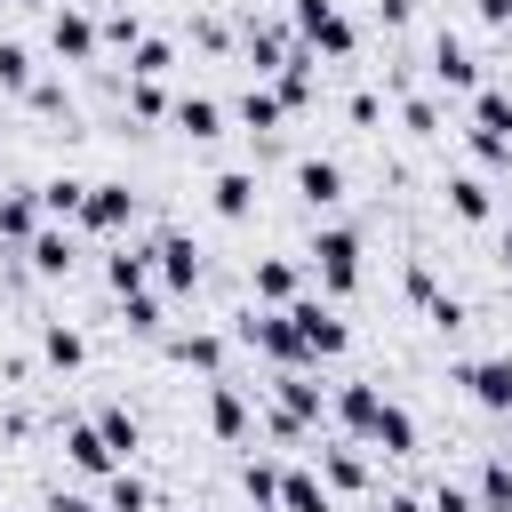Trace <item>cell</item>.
<instances>
[{
  "label": "cell",
  "instance_id": "obj_1",
  "mask_svg": "<svg viewBox=\"0 0 512 512\" xmlns=\"http://www.w3.org/2000/svg\"><path fill=\"white\" fill-rule=\"evenodd\" d=\"M304 272L320 280L328 304H344V296L360 288V232H352V224H312V232H304Z\"/></svg>",
  "mask_w": 512,
  "mask_h": 512
},
{
  "label": "cell",
  "instance_id": "obj_2",
  "mask_svg": "<svg viewBox=\"0 0 512 512\" xmlns=\"http://www.w3.org/2000/svg\"><path fill=\"white\" fill-rule=\"evenodd\" d=\"M288 24H296V40H304L312 56H328V64H344V56L360 48V24H352L336 0H288Z\"/></svg>",
  "mask_w": 512,
  "mask_h": 512
},
{
  "label": "cell",
  "instance_id": "obj_3",
  "mask_svg": "<svg viewBox=\"0 0 512 512\" xmlns=\"http://www.w3.org/2000/svg\"><path fill=\"white\" fill-rule=\"evenodd\" d=\"M448 384H464V400H472V408H488V416H512V352L456 360V368H448Z\"/></svg>",
  "mask_w": 512,
  "mask_h": 512
},
{
  "label": "cell",
  "instance_id": "obj_4",
  "mask_svg": "<svg viewBox=\"0 0 512 512\" xmlns=\"http://www.w3.org/2000/svg\"><path fill=\"white\" fill-rule=\"evenodd\" d=\"M288 320H296V336H304V352H312V360H344L352 328H344V312H336L328 296H296V304H288Z\"/></svg>",
  "mask_w": 512,
  "mask_h": 512
},
{
  "label": "cell",
  "instance_id": "obj_5",
  "mask_svg": "<svg viewBox=\"0 0 512 512\" xmlns=\"http://www.w3.org/2000/svg\"><path fill=\"white\" fill-rule=\"evenodd\" d=\"M296 48H304V40H296V24H288V16H264V24L248 16V32H240V56H248V80H272V72H280V64H288Z\"/></svg>",
  "mask_w": 512,
  "mask_h": 512
},
{
  "label": "cell",
  "instance_id": "obj_6",
  "mask_svg": "<svg viewBox=\"0 0 512 512\" xmlns=\"http://www.w3.org/2000/svg\"><path fill=\"white\" fill-rule=\"evenodd\" d=\"M424 72H432V88H440V96H480V56H472L456 32H432Z\"/></svg>",
  "mask_w": 512,
  "mask_h": 512
},
{
  "label": "cell",
  "instance_id": "obj_7",
  "mask_svg": "<svg viewBox=\"0 0 512 512\" xmlns=\"http://www.w3.org/2000/svg\"><path fill=\"white\" fill-rule=\"evenodd\" d=\"M48 48H56L64 64H96L104 32H96V16H88L80 0H56V8H48Z\"/></svg>",
  "mask_w": 512,
  "mask_h": 512
},
{
  "label": "cell",
  "instance_id": "obj_8",
  "mask_svg": "<svg viewBox=\"0 0 512 512\" xmlns=\"http://www.w3.org/2000/svg\"><path fill=\"white\" fill-rule=\"evenodd\" d=\"M152 272H160L168 296H192L200 272H208V264H200V240H192V232H152Z\"/></svg>",
  "mask_w": 512,
  "mask_h": 512
},
{
  "label": "cell",
  "instance_id": "obj_9",
  "mask_svg": "<svg viewBox=\"0 0 512 512\" xmlns=\"http://www.w3.org/2000/svg\"><path fill=\"white\" fill-rule=\"evenodd\" d=\"M136 224V192H128V176H96L88 184V208H80V232H128Z\"/></svg>",
  "mask_w": 512,
  "mask_h": 512
},
{
  "label": "cell",
  "instance_id": "obj_10",
  "mask_svg": "<svg viewBox=\"0 0 512 512\" xmlns=\"http://www.w3.org/2000/svg\"><path fill=\"white\" fill-rule=\"evenodd\" d=\"M160 352L176 360V368H200L208 384L224 376V352H232V328H176V336H160Z\"/></svg>",
  "mask_w": 512,
  "mask_h": 512
},
{
  "label": "cell",
  "instance_id": "obj_11",
  "mask_svg": "<svg viewBox=\"0 0 512 512\" xmlns=\"http://www.w3.org/2000/svg\"><path fill=\"white\" fill-rule=\"evenodd\" d=\"M64 464H72L80 480H112V472H120L112 440L96 432V416H64Z\"/></svg>",
  "mask_w": 512,
  "mask_h": 512
},
{
  "label": "cell",
  "instance_id": "obj_12",
  "mask_svg": "<svg viewBox=\"0 0 512 512\" xmlns=\"http://www.w3.org/2000/svg\"><path fill=\"white\" fill-rule=\"evenodd\" d=\"M72 264H80V232L72 224H40L32 248H24V272L32 280H72Z\"/></svg>",
  "mask_w": 512,
  "mask_h": 512
},
{
  "label": "cell",
  "instance_id": "obj_13",
  "mask_svg": "<svg viewBox=\"0 0 512 512\" xmlns=\"http://www.w3.org/2000/svg\"><path fill=\"white\" fill-rule=\"evenodd\" d=\"M248 296H256L264 312H288V304L304 296V264H296V256H256V264H248Z\"/></svg>",
  "mask_w": 512,
  "mask_h": 512
},
{
  "label": "cell",
  "instance_id": "obj_14",
  "mask_svg": "<svg viewBox=\"0 0 512 512\" xmlns=\"http://www.w3.org/2000/svg\"><path fill=\"white\" fill-rule=\"evenodd\" d=\"M376 408H384V392H376L368 376H344V384H328V416H336V432H344V440H368Z\"/></svg>",
  "mask_w": 512,
  "mask_h": 512
},
{
  "label": "cell",
  "instance_id": "obj_15",
  "mask_svg": "<svg viewBox=\"0 0 512 512\" xmlns=\"http://www.w3.org/2000/svg\"><path fill=\"white\" fill-rule=\"evenodd\" d=\"M272 408H288L296 424H320L328 416V384L312 368H272Z\"/></svg>",
  "mask_w": 512,
  "mask_h": 512
},
{
  "label": "cell",
  "instance_id": "obj_16",
  "mask_svg": "<svg viewBox=\"0 0 512 512\" xmlns=\"http://www.w3.org/2000/svg\"><path fill=\"white\" fill-rule=\"evenodd\" d=\"M208 432H216L224 448H240V440L256 432V416H248V384H232V376L208 384Z\"/></svg>",
  "mask_w": 512,
  "mask_h": 512
},
{
  "label": "cell",
  "instance_id": "obj_17",
  "mask_svg": "<svg viewBox=\"0 0 512 512\" xmlns=\"http://www.w3.org/2000/svg\"><path fill=\"white\" fill-rule=\"evenodd\" d=\"M312 472L328 480V496H368V456H360V440H328L320 456H312Z\"/></svg>",
  "mask_w": 512,
  "mask_h": 512
},
{
  "label": "cell",
  "instance_id": "obj_18",
  "mask_svg": "<svg viewBox=\"0 0 512 512\" xmlns=\"http://www.w3.org/2000/svg\"><path fill=\"white\" fill-rule=\"evenodd\" d=\"M296 200L320 216V208H336L344 200V160H328V152H304L296 160Z\"/></svg>",
  "mask_w": 512,
  "mask_h": 512
},
{
  "label": "cell",
  "instance_id": "obj_19",
  "mask_svg": "<svg viewBox=\"0 0 512 512\" xmlns=\"http://www.w3.org/2000/svg\"><path fill=\"white\" fill-rule=\"evenodd\" d=\"M48 224V208H40V184H16V192H0V248H32V232Z\"/></svg>",
  "mask_w": 512,
  "mask_h": 512
},
{
  "label": "cell",
  "instance_id": "obj_20",
  "mask_svg": "<svg viewBox=\"0 0 512 512\" xmlns=\"http://www.w3.org/2000/svg\"><path fill=\"white\" fill-rule=\"evenodd\" d=\"M208 208H216L224 224H248V216H256V168H216V176H208Z\"/></svg>",
  "mask_w": 512,
  "mask_h": 512
},
{
  "label": "cell",
  "instance_id": "obj_21",
  "mask_svg": "<svg viewBox=\"0 0 512 512\" xmlns=\"http://www.w3.org/2000/svg\"><path fill=\"white\" fill-rule=\"evenodd\" d=\"M440 192H448V216H456V224H488V216H496V192H488V176H472V168H456Z\"/></svg>",
  "mask_w": 512,
  "mask_h": 512
},
{
  "label": "cell",
  "instance_id": "obj_22",
  "mask_svg": "<svg viewBox=\"0 0 512 512\" xmlns=\"http://www.w3.org/2000/svg\"><path fill=\"white\" fill-rule=\"evenodd\" d=\"M104 288H112V296H144V288H152V248L120 240V248L104 256Z\"/></svg>",
  "mask_w": 512,
  "mask_h": 512
},
{
  "label": "cell",
  "instance_id": "obj_23",
  "mask_svg": "<svg viewBox=\"0 0 512 512\" xmlns=\"http://www.w3.org/2000/svg\"><path fill=\"white\" fill-rule=\"evenodd\" d=\"M40 208H48V224H80V208H88V176H72V168L40 176Z\"/></svg>",
  "mask_w": 512,
  "mask_h": 512
},
{
  "label": "cell",
  "instance_id": "obj_24",
  "mask_svg": "<svg viewBox=\"0 0 512 512\" xmlns=\"http://www.w3.org/2000/svg\"><path fill=\"white\" fill-rule=\"evenodd\" d=\"M40 360H48L56 376H72V368H88V336H80L72 320H40Z\"/></svg>",
  "mask_w": 512,
  "mask_h": 512
},
{
  "label": "cell",
  "instance_id": "obj_25",
  "mask_svg": "<svg viewBox=\"0 0 512 512\" xmlns=\"http://www.w3.org/2000/svg\"><path fill=\"white\" fill-rule=\"evenodd\" d=\"M360 448H384V456H416V416L400 408V400H384L376 408V424H368V440Z\"/></svg>",
  "mask_w": 512,
  "mask_h": 512
},
{
  "label": "cell",
  "instance_id": "obj_26",
  "mask_svg": "<svg viewBox=\"0 0 512 512\" xmlns=\"http://www.w3.org/2000/svg\"><path fill=\"white\" fill-rule=\"evenodd\" d=\"M280 512H336V496H328V480L312 464H288L280 472Z\"/></svg>",
  "mask_w": 512,
  "mask_h": 512
},
{
  "label": "cell",
  "instance_id": "obj_27",
  "mask_svg": "<svg viewBox=\"0 0 512 512\" xmlns=\"http://www.w3.org/2000/svg\"><path fill=\"white\" fill-rule=\"evenodd\" d=\"M232 112H240V128H248V136H272V128H280V120H288V104H280V96H272V80H248V88H240V104H232Z\"/></svg>",
  "mask_w": 512,
  "mask_h": 512
},
{
  "label": "cell",
  "instance_id": "obj_28",
  "mask_svg": "<svg viewBox=\"0 0 512 512\" xmlns=\"http://www.w3.org/2000/svg\"><path fill=\"white\" fill-rule=\"evenodd\" d=\"M280 456H248L240 464V496H248V512H280Z\"/></svg>",
  "mask_w": 512,
  "mask_h": 512
},
{
  "label": "cell",
  "instance_id": "obj_29",
  "mask_svg": "<svg viewBox=\"0 0 512 512\" xmlns=\"http://www.w3.org/2000/svg\"><path fill=\"white\" fill-rule=\"evenodd\" d=\"M464 104H472V128L464 136H504L512 144V88H488L480 80V96H464Z\"/></svg>",
  "mask_w": 512,
  "mask_h": 512
},
{
  "label": "cell",
  "instance_id": "obj_30",
  "mask_svg": "<svg viewBox=\"0 0 512 512\" xmlns=\"http://www.w3.org/2000/svg\"><path fill=\"white\" fill-rule=\"evenodd\" d=\"M176 128L192 144H208V136H224V104L216 96H176Z\"/></svg>",
  "mask_w": 512,
  "mask_h": 512
},
{
  "label": "cell",
  "instance_id": "obj_31",
  "mask_svg": "<svg viewBox=\"0 0 512 512\" xmlns=\"http://www.w3.org/2000/svg\"><path fill=\"white\" fill-rule=\"evenodd\" d=\"M96 432L112 440V456H120V464H128V456L144 448V424H136V416L120 408V400H104V408H96Z\"/></svg>",
  "mask_w": 512,
  "mask_h": 512
},
{
  "label": "cell",
  "instance_id": "obj_32",
  "mask_svg": "<svg viewBox=\"0 0 512 512\" xmlns=\"http://www.w3.org/2000/svg\"><path fill=\"white\" fill-rule=\"evenodd\" d=\"M472 496H480V512H512V456H504V448H496V456L480 464Z\"/></svg>",
  "mask_w": 512,
  "mask_h": 512
},
{
  "label": "cell",
  "instance_id": "obj_33",
  "mask_svg": "<svg viewBox=\"0 0 512 512\" xmlns=\"http://www.w3.org/2000/svg\"><path fill=\"white\" fill-rule=\"evenodd\" d=\"M168 72H176V40L144 32V40H136V56H128V80H168Z\"/></svg>",
  "mask_w": 512,
  "mask_h": 512
},
{
  "label": "cell",
  "instance_id": "obj_34",
  "mask_svg": "<svg viewBox=\"0 0 512 512\" xmlns=\"http://www.w3.org/2000/svg\"><path fill=\"white\" fill-rule=\"evenodd\" d=\"M128 120H176L168 80H128Z\"/></svg>",
  "mask_w": 512,
  "mask_h": 512
},
{
  "label": "cell",
  "instance_id": "obj_35",
  "mask_svg": "<svg viewBox=\"0 0 512 512\" xmlns=\"http://www.w3.org/2000/svg\"><path fill=\"white\" fill-rule=\"evenodd\" d=\"M104 512H152V480H136L128 464L104 480Z\"/></svg>",
  "mask_w": 512,
  "mask_h": 512
},
{
  "label": "cell",
  "instance_id": "obj_36",
  "mask_svg": "<svg viewBox=\"0 0 512 512\" xmlns=\"http://www.w3.org/2000/svg\"><path fill=\"white\" fill-rule=\"evenodd\" d=\"M120 328H128V336H168L160 296H152V288H144V296H120Z\"/></svg>",
  "mask_w": 512,
  "mask_h": 512
},
{
  "label": "cell",
  "instance_id": "obj_37",
  "mask_svg": "<svg viewBox=\"0 0 512 512\" xmlns=\"http://www.w3.org/2000/svg\"><path fill=\"white\" fill-rule=\"evenodd\" d=\"M32 80H40V72H32V48H24V40H0V88H8V96H32Z\"/></svg>",
  "mask_w": 512,
  "mask_h": 512
},
{
  "label": "cell",
  "instance_id": "obj_38",
  "mask_svg": "<svg viewBox=\"0 0 512 512\" xmlns=\"http://www.w3.org/2000/svg\"><path fill=\"white\" fill-rule=\"evenodd\" d=\"M96 32H104V48L136 56V40H144V16H136V8H112V16H96Z\"/></svg>",
  "mask_w": 512,
  "mask_h": 512
},
{
  "label": "cell",
  "instance_id": "obj_39",
  "mask_svg": "<svg viewBox=\"0 0 512 512\" xmlns=\"http://www.w3.org/2000/svg\"><path fill=\"white\" fill-rule=\"evenodd\" d=\"M24 112H40V120H72V96H64V80H32Z\"/></svg>",
  "mask_w": 512,
  "mask_h": 512
},
{
  "label": "cell",
  "instance_id": "obj_40",
  "mask_svg": "<svg viewBox=\"0 0 512 512\" xmlns=\"http://www.w3.org/2000/svg\"><path fill=\"white\" fill-rule=\"evenodd\" d=\"M400 128H408V136H440V104L408 88V96H400Z\"/></svg>",
  "mask_w": 512,
  "mask_h": 512
},
{
  "label": "cell",
  "instance_id": "obj_41",
  "mask_svg": "<svg viewBox=\"0 0 512 512\" xmlns=\"http://www.w3.org/2000/svg\"><path fill=\"white\" fill-rule=\"evenodd\" d=\"M424 504H432V512H480L472 480H432V488H424Z\"/></svg>",
  "mask_w": 512,
  "mask_h": 512
},
{
  "label": "cell",
  "instance_id": "obj_42",
  "mask_svg": "<svg viewBox=\"0 0 512 512\" xmlns=\"http://www.w3.org/2000/svg\"><path fill=\"white\" fill-rule=\"evenodd\" d=\"M400 288H408V304H432V296H440V280H432V264H424V256H408V264H400Z\"/></svg>",
  "mask_w": 512,
  "mask_h": 512
},
{
  "label": "cell",
  "instance_id": "obj_43",
  "mask_svg": "<svg viewBox=\"0 0 512 512\" xmlns=\"http://www.w3.org/2000/svg\"><path fill=\"white\" fill-rule=\"evenodd\" d=\"M424 320H432V328H440V336H456V328H464V320H472V312H464V296H448V288H440V296H432V304H424Z\"/></svg>",
  "mask_w": 512,
  "mask_h": 512
},
{
  "label": "cell",
  "instance_id": "obj_44",
  "mask_svg": "<svg viewBox=\"0 0 512 512\" xmlns=\"http://www.w3.org/2000/svg\"><path fill=\"white\" fill-rule=\"evenodd\" d=\"M344 120H352V128H376V120H384V96H376V88H352V96H344Z\"/></svg>",
  "mask_w": 512,
  "mask_h": 512
},
{
  "label": "cell",
  "instance_id": "obj_45",
  "mask_svg": "<svg viewBox=\"0 0 512 512\" xmlns=\"http://www.w3.org/2000/svg\"><path fill=\"white\" fill-rule=\"evenodd\" d=\"M464 152H472L480 168H512V144H504V136H464Z\"/></svg>",
  "mask_w": 512,
  "mask_h": 512
},
{
  "label": "cell",
  "instance_id": "obj_46",
  "mask_svg": "<svg viewBox=\"0 0 512 512\" xmlns=\"http://www.w3.org/2000/svg\"><path fill=\"white\" fill-rule=\"evenodd\" d=\"M40 504H48V512H104V496H88V488H48Z\"/></svg>",
  "mask_w": 512,
  "mask_h": 512
},
{
  "label": "cell",
  "instance_id": "obj_47",
  "mask_svg": "<svg viewBox=\"0 0 512 512\" xmlns=\"http://www.w3.org/2000/svg\"><path fill=\"white\" fill-rule=\"evenodd\" d=\"M192 40H200V48H216V56H224V48H232V24H224V16H192Z\"/></svg>",
  "mask_w": 512,
  "mask_h": 512
},
{
  "label": "cell",
  "instance_id": "obj_48",
  "mask_svg": "<svg viewBox=\"0 0 512 512\" xmlns=\"http://www.w3.org/2000/svg\"><path fill=\"white\" fill-rule=\"evenodd\" d=\"M472 16H480L488 32H504V24H512V0H472Z\"/></svg>",
  "mask_w": 512,
  "mask_h": 512
},
{
  "label": "cell",
  "instance_id": "obj_49",
  "mask_svg": "<svg viewBox=\"0 0 512 512\" xmlns=\"http://www.w3.org/2000/svg\"><path fill=\"white\" fill-rule=\"evenodd\" d=\"M376 16H384V24L400 32V24H416V0H376Z\"/></svg>",
  "mask_w": 512,
  "mask_h": 512
},
{
  "label": "cell",
  "instance_id": "obj_50",
  "mask_svg": "<svg viewBox=\"0 0 512 512\" xmlns=\"http://www.w3.org/2000/svg\"><path fill=\"white\" fill-rule=\"evenodd\" d=\"M384 512H432V504H424L416 488H392V496H384Z\"/></svg>",
  "mask_w": 512,
  "mask_h": 512
},
{
  "label": "cell",
  "instance_id": "obj_51",
  "mask_svg": "<svg viewBox=\"0 0 512 512\" xmlns=\"http://www.w3.org/2000/svg\"><path fill=\"white\" fill-rule=\"evenodd\" d=\"M504 272H512V232H504Z\"/></svg>",
  "mask_w": 512,
  "mask_h": 512
},
{
  "label": "cell",
  "instance_id": "obj_52",
  "mask_svg": "<svg viewBox=\"0 0 512 512\" xmlns=\"http://www.w3.org/2000/svg\"><path fill=\"white\" fill-rule=\"evenodd\" d=\"M24 8H56V0H24Z\"/></svg>",
  "mask_w": 512,
  "mask_h": 512
}]
</instances>
